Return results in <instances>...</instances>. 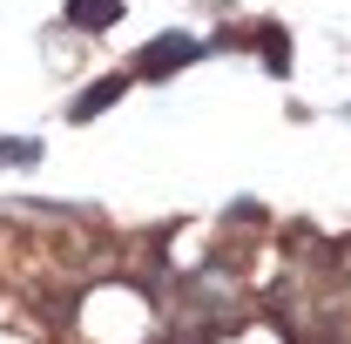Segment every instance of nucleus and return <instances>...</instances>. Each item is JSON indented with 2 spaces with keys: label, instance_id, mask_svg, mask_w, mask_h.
<instances>
[{
  "label": "nucleus",
  "instance_id": "nucleus-1",
  "mask_svg": "<svg viewBox=\"0 0 351 344\" xmlns=\"http://www.w3.org/2000/svg\"><path fill=\"white\" fill-rule=\"evenodd\" d=\"M203 54V41H189V34H162V41H149L135 54V75H169V68H189Z\"/></svg>",
  "mask_w": 351,
  "mask_h": 344
},
{
  "label": "nucleus",
  "instance_id": "nucleus-4",
  "mask_svg": "<svg viewBox=\"0 0 351 344\" xmlns=\"http://www.w3.org/2000/svg\"><path fill=\"white\" fill-rule=\"evenodd\" d=\"M7 156H14V162H34L41 149H34V142H0V162H7Z\"/></svg>",
  "mask_w": 351,
  "mask_h": 344
},
{
  "label": "nucleus",
  "instance_id": "nucleus-3",
  "mask_svg": "<svg viewBox=\"0 0 351 344\" xmlns=\"http://www.w3.org/2000/svg\"><path fill=\"white\" fill-rule=\"evenodd\" d=\"M122 88H129V82H122V75H108V82H95V88H88V95H82V101H75V122H88V115H101V108H108V101H115Z\"/></svg>",
  "mask_w": 351,
  "mask_h": 344
},
{
  "label": "nucleus",
  "instance_id": "nucleus-2",
  "mask_svg": "<svg viewBox=\"0 0 351 344\" xmlns=\"http://www.w3.org/2000/svg\"><path fill=\"white\" fill-rule=\"evenodd\" d=\"M115 21H122V0H68V27H82V34H101Z\"/></svg>",
  "mask_w": 351,
  "mask_h": 344
}]
</instances>
